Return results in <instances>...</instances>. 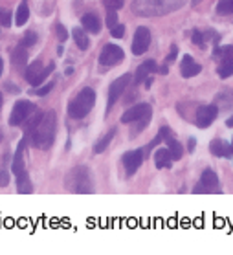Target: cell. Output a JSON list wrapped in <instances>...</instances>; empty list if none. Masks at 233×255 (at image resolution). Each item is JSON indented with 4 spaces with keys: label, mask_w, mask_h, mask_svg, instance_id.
Segmentation results:
<instances>
[{
    "label": "cell",
    "mask_w": 233,
    "mask_h": 255,
    "mask_svg": "<svg viewBox=\"0 0 233 255\" xmlns=\"http://www.w3.org/2000/svg\"><path fill=\"white\" fill-rule=\"evenodd\" d=\"M154 162H156V167L158 169H167L173 165V154H171L169 149H158L154 152Z\"/></svg>",
    "instance_id": "16"
},
{
    "label": "cell",
    "mask_w": 233,
    "mask_h": 255,
    "mask_svg": "<svg viewBox=\"0 0 233 255\" xmlns=\"http://www.w3.org/2000/svg\"><path fill=\"white\" fill-rule=\"evenodd\" d=\"M116 24H117V13H116V9H111L109 15H107V26H109V28H114Z\"/></svg>",
    "instance_id": "34"
},
{
    "label": "cell",
    "mask_w": 233,
    "mask_h": 255,
    "mask_svg": "<svg viewBox=\"0 0 233 255\" xmlns=\"http://www.w3.org/2000/svg\"><path fill=\"white\" fill-rule=\"evenodd\" d=\"M52 72H53V64H48L46 68H44L41 61H35V63H31L26 68V81L29 85H33V87H39Z\"/></svg>",
    "instance_id": "5"
},
{
    "label": "cell",
    "mask_w": 233,
    "mask_h": 255,
    "mask_svg": "<svg viewBox=\"0 0 233 255\" xmlns=\"http://www.w3.org/2000/svg\"><path fill=\"white\" fill-rule=\"evenodd\" d=\"M28 18H29L28 2L22 0V2H20V6H18V9H17V13H15V24H17V26H24V24L28 22Z\"/></svg>",
    "instance_id": "23"
},
{
    "label": "cell",
    "mask_w": 233,
    "mask_h": 255,
    "mask_svg": "<svg viewBox=\"0 0 233 255\" xmlns=\"http://www.w3.org/2000/svg\"><path fill=\"white\" fill-rule=\"evenodd\" d=\"M68 189L74 193H94L92 178H90V171L87 167H76L68 174Z\"/></svg>",
    "instance_id": "4"
},
{
    "label": "cell",
    "mask_w": 233,
    "mask_h": 255,
    "mask_svg": "<svg viewBox=\"0 0 233 255\" xmlns=\"http://www.w3.org/2000/svg\"><path fill=\"white\" fill-rule=\"evenodd\" d=\"M198 2H200V0H193V4H198Z\"/></svg>",
    "instance_id": "45"
},
{
    "label": "cell",
    "mask_w": 233,
    "mask_h": 255,
    "mask_svg": "<svg viewBox=\"0 0 233 255\" xmlns=\"http://www.w3.org/2000/svg\"><path fill=\"white\" fill-rule=\"evenodd\" d=\"M9 184V174L7 171H0V187H6Z\"/></svg>",
    "instance_id": "39"
},
{
    "label": "cell",
    "mask_w": 233,
    "mask_h": 255,
    "mask_svg": "<svg viewBox=\"0 0 233 255\" xmlns=\"http://www.w3.org/2000/svg\"><path fill=\"white\" fill-rule=\"evenodd\" d=\"M195 193H221V186H219V176L215 171L206 169L202 173V178L195 186Z\"/></svg>",
    "instance_id": "8"
},
{
    "label": "cell",
    "mask_w": 233,
    "mask_h": 255,
    "mask_svg": "<svg viewBox=\"0 0 233 255\" xmlns=\"http://www.w3.org/2000/svg\"><path fill=\"white\" fill-rule=\"evenodd\" d=\"M217 74L221 79H228V77L233 76V61H224V63L217 68Z\"/></svg>",
    "instance_id": "27"
},
{
    "label": "cell",
    "mask_w": 233,
    "mask_h": 255,
    "mask_svg": "<svg viewBox=\"0 0 233 255\" xmlns=\"http://www.w3.org/2000/svg\"><path fill=\"white\" fill-rule=\"evenodd\" d=\"M226 125H228V127H233V116L230 118V120H228V122H226Z\"/></svg>",
    "instance_id": "42"
},
{
    "label": "cell",
    "mask_w": 233,
    "mask_h": 255,
    "mask_svg": "<svg viewBox=\"0 0 233 255\" xmlns=\"http://www.w3.org/2000/svg\"><path fill=\"white\" fill-rule=\"evenodd\" d=\"M20 44H22L24 48H31L33 44H37V33H33V31H28V33L22 37Z\"/></svg>",
    "instance_id": "30"
},
{
    "label": "cell",
    "mask_w": 233,
    "mask_h": 255,
    "mask_svg": "<svg viewBox=\"0 0 233 255\" xmlns=\"http://www.w3.org/2000/svg\"><path fill=\"white\" fill-rule=\"evenodd\" d=\"M232 152H233V141H232Z\"/></svg>",
    "instance_id": "47"
},
{
    "label": "cell",
    "mask_w": 233,
    "mask_h": 255,
    "mask_svg": "<svg viewBox=\"0 0 233 255\" xmlns=\"http://www.w3.org/2000/svg\"><path fill=\"white\" fill-rule=\"evenodd\" d=\"M151 44V31L145 26H140L136 29L134 39H132V53L134 55H141L147 52V48Z\"/></svg>",
    "instance_id": "10"
},
{
    "label": "cell",
    "mask_w": 233,
    "mask_h": 255,
    "mask_svg": "<svg viewBox=\"0 0 233 255\" xmlns=\"http://www.w3.org/2000/svg\"><path fill=\"white\" fill-rule=\"evenodd\" d=\"M200 70H202V66L198 63H195L193 61L191 55H186V57L182 59V64H180V72L182 76L186 77V79H189V77H195L200 74Z\"/></svg>",
    "instance_id": "14"
},
{
    "label": "cell",
    "mask_w": 233,
    "mask_h": 255,
    "mask_svg": "<svg viewBox=\"0 0 233 255\" xmlns=\"http://www.w3.org/2000/svg\"><path fill=\"white\" fill-rule=\"evenodd\" d=\"M151 114H152L151 105L140 103V105H134V107H130L128 111L123 112L121 122L123 123H134V122H138V120H141V118L151 116Z\"/></svg>",
    "instance_id": "12"
},
{
    "label": "cell",
    "mask_w": 233,
    "mask_h": 255,
    "mask_svg": "<svg viewBox=\"0 0 233 255\" xmlns=\"http://www.w3.org/2000/svg\"><path fill=\"white\" fill-rule=\"evenodd\" d=\"M210 151L215 156H232V145L222 139H215V141H211Z\"/></svg>",
    "instance_id": "18"
},
{
    "label": "cell",
    "mask_w": 233,
    "mask_h": 255,
    "mask_svg": "<svg viewBox=\"0 0 233 255\" xmlns=\"http://www.w3.org/2000/svg\"><path fill=\"white\" fill-rule=\"evenodd\" d=\"M57 37H59V41L61 42H64L66 41V37H68V33H66V29H64V26L63 24H57Z\"/></svg>",
    "instance_id": "37"
},
{
    "label": "cell",
    "mask_w": 233,
    "mask_h": 255,
    "mask_svg": "<svg viewBox=\"0 0 233 255\" xmlns=\"http://www.w3.org/2000/svg\"><path fill=\"white\" fill-rule=\"evenodd\" d=\"M24 151H26V139H22V141L18 143L15 158H13V173H15V176L20 174L22 171H26V169H24Z\"/></svg>",
    "instance_id": "17"
},
{
    "label": "cell",
    "mask_w": 233,
    "mask_h": 255,
    "mask_svg": "<svg viewBox=\"0 0 233 255\" xmlns=\"http://www.w3.org/2000/svg\"><path fill=\"white\" fill-rule=\"evenodd\" d=\"M130 81H132V76L130 74H123L121 77H117L116 81L112 83L111 88H109V109H112L117 103L119 96L125 92V88H128Z\"/></svg>",
    "instance_id": "9"
},
{
    "label": "cell",
    "mask_w": 233,
    "mask_h": 255,
    "mask_svg": "<svg viewBox=\"0 0 233 255\" xmlns=\"http://www.w3.org/2000/svg\"><path fill=\"white\" fill-rule=\"evenodd\" d=\"M217 114H219V107L217 105H202L197 111V125L200 128L210 127L211 123L215 122Z\"/></svg>",
    "instance_id": "11"
},
{
    "label": "cell",
    "mask_w": 233,
    "mask_h": 255,
    "mask_svg": "<svg viewBox=\"0 0 233 255\" xmlns=\"http://www.w3.org/2000/svg\"><path fill=\"white\" fill-rule=\"evenodd\" d=\"M55 127H57V120H55V112H46L39 118V122L29 128L26 136L29 141L33 143L37 149H50L55 139Z\"/></svg>",
    "instance_id": "1"
},
{
    "label": "cell",
    "mask_w": 233,
    "mask_h": 255,
    "mask_svg": "<svg viewBox=\"0 0 233 255\" xmlns=\"http://www.w3.org/2000/svg\"><path fill=\"white\" fill-rule=\"evenodd\" d=\"M186 0H134L132 11L138 17H162L180 9Z\"/></svg>",
    "instance_id": "2"
},
{
    "label": "cell",
    "mask_w": 233,
    "mask_h": 255,
    "mask_svg": "<svg viewBox=\"0 0 233 255\" xmlns=\"http://www.w3.org/2000/svg\"><path fill=\"white\" fill-rule=\"evenodd\" d=\"M2 105H4V98H2V94H0V111H2Z\"/></svg>",
    "instance_id": "44"
},
{
    "label": "cell",
    "mask_w": 233,
    "mask_h": 255,
    "mask_svg": "<svg viewBox=\"0 0 233 255\" xmlns=\"http://www.w3.org/2000/svg\"><path fill=\"white\" fill-rule=\"evenodd\" d=\"M0 24L2 26H11V13L9 11H4V9H0Z\"/></svg>",
    "instance_id": "33"
},
{
    "label": "cell",
    "mask_w": 233,
    "mask_h": 255,
    "mask_svg": "<svg viewBox=\"0 0 233 255\" xmlns=\"http://www.w3.org/2000/svg\"><path fill=\"white\" fill-rule=\"evenodd\" d=\"M141 162H143V151H128L125 156H123V165H125V173L127 176H132V174L140 169Z\"/></svg>",
    "instance_id": "13"
},
{
    "label": "cell",
    "mask_w": 233,
    "mask_h": 255,
    "mask_svg": "<svg viewBox=\"0 0 233 255\" xmlns=\"http://www.w3.org/2000/svg\"><path fill=\"white\" fill-rule=\"evenodd\" d=\"M0 141H2V130H0Z\"/></svg>",
    "instance_id": "46"
},
{
    "label": "cell",
    "mask_w": 233,
    "mask_h": 255,
    "mask_svg": "<svg viewBox=\"0 0 233 255\" xmlns=\"http://www.w3.org/2000/svg\"><path fill=\"white\" fill-rule=\"evenodd\" d=\"M169 138H171V128L169 127H162L160 130H158V136H156V138L152 139L151 143H149L145 147V149H143V156H145V154L149 156V152H151L152 147H156V145L162 143V141H167Z\"/></svg>",
    "instance_id": "20"
},
{
    "label": "cell",
    "mask_w": 233,
    "mask_h": 255,
    "mask_svg": "<svg viewBox=\"0 0 233 255\" xmlns=\"http://www.w3.org/2000/svg\"><path fill=\"white\" fill-rule=\"evenodd\" d=\"M105 2V6L109 7V9H121L123 7V0H103Z\"/></svg>",
    "instance_id": "36"
},
{
    "label": "cell",
    "mask_w": 233,
    "mask_h": 255,
    "mask_svg": "<svg viewBox=\"0 0 233 255\" xmlns=\"http://www.w3.org/2000/svg\"><path fill=\"white\" fill-rule=\"evenodd\" d=\"M52 88H53V83H48V85H44V87L37 88L35 94H37V96H44V94H48L50 90H52Z\"/></svg>",
    "instance_id": "38"
},
{
    "label": "cell",
    "mask_w": 233,
    "mask_h": 255,
    "mask_svg": "<svg viewBox=\"0 0 233 255\" xmlns=\"http://www.w3.org/2000/svg\"><path fill=\"white\" fill-rule=\"evenodd\" d=\"M176 53H178V48L173 46V48H171V53H169V55H167V63H173V61H175Z\"/></svg>",
    "instance_id": "40"
},
{
    "label": "cell",
    "mask_w": 233,
    "mask_h": 255,
    "mask_svg": "<svg viewBox=\"0 0 233 255\" xmlns=\"http://www.w3.org/2000/svg\"><path fill=\"white\" fill-rule=\"evenodd\" d=\"M167 149H169L171 154H173V160H180L182 154H184L180 141H176V139H173V138L167 139Z\"/></svg>",
    "instance_id": "26"
},
{
    "label": "cell",
    "mask_w": 233,
    "mask_h": 255,
    "mask_svg": "<svg viewBox=\"0 0 233 255\" xmlns=\"http://www.w3.org/2000/svg\"><path fill=\"white\" fill-rule=\"evenodd\" d=\"M156 63L154 61H145L143 64H140V68L136 70V76H134V85H140V83H145V79L151 74H154L156 72Z\"/></svg>",
    "instance_id": "15"
},
{
    "label": "cell",
    "mask_w": 233,
    "mask_h": 255,
    "mask_svg": "<svg viewBox=\"0 0 233 255\" xmlns=\"http://www.w3.org/2000/svg\"><path fill=\"white\" fill-rule=\"evenodd\" d=\"M136 123V127H134V130H132V136H136V134H140L143 128L151 123V116H145V118H141V120H138V122H134Z\"/></svg>",
    "instance_id": "31"
},
{
    "label": "cell",
    "mask_w": 233,
    "mask_h": 255,
    "mask_svg": "<svg viewBox=\"0 0 233 255\" xmlns=\"http://www.w3.org/2000/svg\"><path fill=\"white\" fill-rule=\"evenodd\" d=\"M2 70H4V61L0 59V76H2Z\"/></svg>",
    "instance_id": "43"
},
{
    "label": "cell",
    "mask_w": 233,
    "mask_h": 255,
    "mask_svg": "<svg viewBox=\"0 0 233 255\" xmlns=\"http://www.w3.org/2000/svg\"><path fill=\"white\" fill-rule=\"evenodd\" d=\"M187 145H189V147H187V149H189V151H195V145H197V141H195V138H191V139H189V143H187Z\"/></svg>",
    "instance_id": "41"
},
{
    "label": "cell",
    "mask_w": 233,
    "mask_h": 255,
    "mask_svg": "<svg viewBox=\"0 0 233 255\" xmlns=\"http://www.w3.org/2000/svg\"><path fill=\"white\" fill-rule=\"evenodd\" d=\"M125 59V53L117 44H107L103 50L99 52V63L103 66H116Z\"/></svg>",
    "instance_id": "7"
},
{
    "label": "cell",
    "mask_w": 233,
    "mask_h": 255,
    "mask_svg": "<svg viewBox=\"0 0 233 255\" xmlns=\"http://www.w3.org/2000/svg\"><path fill=\"white\" fill-rule=\"evenodd\" d=\"M94 105H96V92L88 87L83 88L68 105V116L72 120H83L94 109Z\"/></svg>",
    "instance_id": "3"
},
{
    "label": "cell",
    "mask_w": 233,
    "mask_h": 255,
    "mask_svg": "<svg viewBox=\"0 0 233 255\" xmlns=\"http://www.w3.org/2000/svg\"><path fill=\"white\" fill-rule=\"evenodd\" d=\"M17 187H18V193H22V195H29V193L33 191V186H31L29 176H28L26 171H22L20 174H17Z\"/></svg>",
    "instance_id": "22"
},
{
    "label": "cell",
    "mask_w": 233,
    "mask_h": 255,
    "mask_svg": "<svg viewBox=\"0 0 233 255\" xmlns=\"http://www.w3.org/2000/svg\"><path fill=\"white\" fill-rule=\"evenodd\" d=\"M217 13L219 15H230L233 13V0H221L217 6Z\"/></svg>",
    "instance_id": "29"
},
{
    "label": "cell",
    "mask_w": 233,
    "mask_h": 255,
    "mask_svg": "<svg viewBox=\"0 0 233 255\" xmlns=\"http://www.w3.org/2000/svg\"><path fill=\"white\" fill-rule=\"evenodd\" d=\"M11 63H13V66H15V68H24V66L28 64V52H26V48H24L22 44L13 50Z\"/></svg>",
    "instance_id": "19"
},
{
    "label": "cell",
    "mask_w": 233,
    "mask_h": 255,
    "mask_svg": "<svg viewBox=\"0 0 233 255\" xmlns=\"http://www.w3.org/2000/svg\"><path fill=\"white\" fill-rule=\"evenodd\" d=\"M74 42L77 44V48L79 50H88V46H90V41H88V35L83 31L81 28H74Z\"/></svg>",
    "instance_id": "24"
},
{
    "label": "cell",
    "mask_w": 233,
    "mask_h": 255,
    "mask_svg": "<svg viewBox=\"0 0 233 255\" xmlns=\"http://www.w3.org/2000/svg\"><path fill=\"white\" fill-rule=\"evenodd\" d=\"M81 24H83V28L88 29L90 33H99V29H101V22H99V18L96 17L94 13H87V15L81 18Z\"/></svg>",
    "instance_id": "21"
},
{
    "label": "cell",
    "mask_w": 233,
    "mask_h": 255,
    "mask_svg": "<svg viewBox=\"0 0 233 255\" xmlns=\"http://www.w3.org/2000/svg\"><path fill=\"white\" fill-rule=\"evenodd\" d=\"M114 132H116V128H111L109 132L103 136V138L99 139L98 143H96V147H94V152H98V154H101V152L105 151L107 147H109V143L112 141V138H114Z\"/></svg>",
    "instance_id": "25"
},
{
    "label": "cell",
    "mask_w": 233,
    "mask_h": 255,
    "mask_svg": "<svg viewBox=\"0 0 233 255\" xmlns=\"http://www.w3.org/2000/svg\"><path fill=\"white\" fill-rule=\"evenodd\" d=\"M33 112H35V105L33 103H29V101H17L11 111V116H9V125H13V127L22 125Z\"/></svg>",
    "instance_id": "6"
},
{
    "label": "cell",
    "mask_w": 233,
    "mask_h": 255,
    "mask_svg": "<svg viewBox=\"0 0 233 255\" xmlns=\"http://www.w3.org/2000/svg\"><path fill=\"white\" fill-rule=\"evenodd\" d=\"M204 33H202V31H200V29H195V31H193V42H195V44H197V46H200V48H204Z\"/></svg>",
    "instance_id": "32"
},
{
    "label": "cell",
    "mask_w": 233,
    "mask_h": 255,
    "mask_svg": "<svg viewBox=\"0 0 233 255\" xmlns=\"http://www.w3.org/2000/svg\"><path fill=\"white\" fill-rule=\"evenodd\" d=\"M111 33H112V37L121 39L123 35H125V26H123V24H116L114 28H111Z\"/></svg>",
    "instance_id": "35"
},
{
    "label": "cell",
    "mask_w": 233,
    "mask_h": 255,
    "mask_svg": "<svg viewBox=\"0 0 233 255\" xmlns=\"http://www.w3.org/2000/svg\"><path fill=\"white\" fill-rule=\"evenodd\" d=\"M215 57H221L222 63H224V61H233V46L217 48V50H215Z\"/></svg>",
    "instance_id": "28"
}]
</instances>
